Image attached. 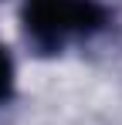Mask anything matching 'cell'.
<instances>
[{"instance_id": "1", "label": "cell", "mask_w": 122, "mask_h": 125, "mask_svg": "<svg viewBox=\"0 0 122 125\" xmlns=\"http://www.w3.org/2000/svg\"><path fill=\"white\" fill-rule=\"evenodd\" d=\"M34 31L41 37L61 41L64 31H85L102 21V14L85 0H34Z\"/></svg>"}]
</instances>
